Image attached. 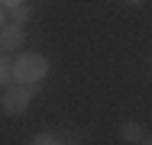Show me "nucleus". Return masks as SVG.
<instances>
[{
    "label": "nucleus",
    "instance_id": "1",
    "mask_svg": "<svg viewBox=\"0 0 152 145\" xmlns=\"http://www.w3.org/2000/svg\"><path fill=\"white\" fill-rule=\"evenodd\" d=\"M45 71H49V61H45V55H39V52H26V55H20L13 61V81H20V84L42 81Z\"/></svg>",
    "mask_w": 152,
    "mask_h": 145
},
{
    "label": "nucleus",
    "instance_id": "2",
    "mask_svg": "<svg viewBox=\"0 0 152 145\" xmlns=\"http://www.w3.org/2000/svg\"><path fill=\"white\" fill-rule=\"evenodd\" d=\"M29 100H32V87L29 84H16V87H10V90L3 94L0 110H3L7 116H20V113H26Z\"/></svg>",
    "mask_w": 152,
    "mask_h": 145
},
{
    "label": "nucleus",
    "instance_id": "3",
    "mask_svg": "<svg viewBox=\"0 0 152 145\" xmlns=\"http://www.w3.org/2000/svg\"><path fill=\"white\" fill-rule=\"evenodd\" d=\"M20 42H23V26L10 23V26H3V29H0V49H7V52H16V49H20Z\"/></svg>",
    "mask_w": 152,
    "mask_h": 145
},
{
    "label": "nucleus",
    "instance_id": "4",
    "mask_svg": "<svg viewBox=\"0 0 152 145\" xmlns=\"http://www.w3.org/2000/svg\"><path fill=\"white\" fill-rule=\"evenodd\" d=\"M120 139H123V142H142L139 123H123V126H120Z\"/></svg>",
    "mask_w": 152,
    "mask_h": 145
},
{
    "label": "nucleus",
    "instance_id": "5",
    "mask_svg": "<svg viewBox=\"0 0 152 145\" xmlns=\"http://www.w3.org/2000/svg\"><path fill=\"white\" fill-rule=\"evenodd\" d=\"M10 13H13V20H16V26H23V23L29 20V7H26V3H20V7H13Z\"/></svg>",
    "mask_w": 152,
    "mask_h": 145
},
{
    "label": "nucleus",
    "instance_id": "6",
    "mask_svg": "<svg viewBox=\"0 0 152 145\" xmlns=\"http://www.w3.org/2000/svg\"><path fill=\"white\" fill-rule=\"evenodd\" d=\"M10 81H13V65H7L0 58V84H10Z\"/></svg>",
    "mask_w": 152,
    "mask_h": 145
},
{
    "label": "nucleus",
    "instance_id": "7",
    "mask_svg": "<svg viewBox=\"0 0 152 145\" xmlns=\"http://www.w3.org/2000/svg\"><path fill=\"white\" fill-rule=\"evenodd\" d=\"M32 145H58V139H55V136H49V132H42V136H36V139H32Z\"/></svg>",
    "mask_w": 152,
    "mask_h": 145
},
{
    "label": "nucleus",
    "instance_id": "8",
    "mask_svg": "<svg viewBox=\"0 0 152 145\" xmlns=\"http://www.w3.org/2000/svg\"><path fill=\"white\" fill-rule=\"evenodd\" d=\"M23 0H0V7H7V10H13V7H20Z\"/></svg>",
    "mask_w": 152,
    "mask_h": 145
},
{
    "label": "nucleus",
    "instance_id": "9",
    "mask_svg": "<svg viewBox=\"0 0 152 145\" xmlns=\"http://www.w3.org/2000/svg\"><path fill=\"white\" fill-rule=\"evenodd\" d=\"M142 145H152V136H149V139H142Z\"/></svg>",
    "mask_w": 152,
    "mask_h": 145
},
{
    "label": "nucleus",
    "instance_id": "10",
    "mask_svg": "<svg viewBox=\"0 0 152 145\" xmlns=\"http://www.w3.org/2000/svg\"><path fill=\"white\" fill-rule=\"evenodd\" d=\"M126 3H142V0H126Z\"/></svg>",
    "mask_w": 152,
    "mask_h": 145
},
{
    "label": "nucleus",
    "instance_id": "11",
    "mask_svg": "<svg viewBox=\"0 0 152 145\" xmlns=\"http://www.w3.org/2000/svg\"><path fill=\"white\" fill-rule=\"evenodd\" d=\"M0 29H3V16H0Z\"/></svg>",
    "mask_w": 152,
    "mask_h": 145
}]
</instances>
